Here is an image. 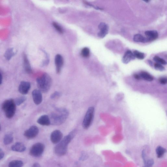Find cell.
<instances>
[{
  "mask_svg": "<svg viewBox=\"0 0 167 167\" xmlns=\"http://www.w3.org/2000/svg\"><path fill=\"white\" fill-rule=\"evenodd\" d=\"M159 82L162 85H165L167 82V79L165 77H161L159 79Z\"/></svg>",
  "mask_w": 167,
  "mask_h": 167,
  "instance_id": "1f68e13d",
  "label": "cell"
},
{
  "mask_svg": "<svg viewBox=\"0 0 167 167\" xmlns=\"http://www.w3.org/2000/svg\"><path fill=\"white\" fill-rule=\"evenodd\" d=\"M95 111L93 107H90L87 111L82 123V126L85 129H88L91 126L94 118Z\"/></svg>",
  "mask_w": 167,
  "mask_h": 167,
  "instance_id": "5b68a950",
  "label": "cell"
},
{
  "mask_svg": "<svg viewBox=\"0 0 167 167\" xmlns=\"http://www.w3.org/2000/svg\"><path fill=\"white\" fill-rule=\"evenodd\" d=\"M55 60L56 72L59 73L61 72L63 65V58L61 55L57 54L55 57Z\"/></svg>",
  "mask_w": 167,
  "mask_h": 167,
  "instance_id": "7c38bea8",
  "label": "cell"
},
{
  "mask_svg": "<svg viewBox=\"0 0 167 167\" xmlns=\"http://www.w3.org/2000/svg\"><path fill=\"white\" fill-rule=\"evenodd\" d=\"M142 156L143 160L144 163L147 160L146 153L145 151L144 150H143L142 151Z\"/></svg>",
  "mask_w": 167,
  "mask_h": 167,
  "instance_id": "d6a6232c",
  "label": "cell"
},
{
  "mask_svg": "<svg viewBox=\"0 0 167 167\" xmlns=\"http://www.w3.org/2000/svg\"><path fill=\"white\" fill-rule=\"evenodd\" d=\"M45 149V146L41 143H37L33 145L30 151V155L35 157L42 156Z\"/></svg>",
  "mask_w": 167,
  "mask_h": 167,
  "instance_id": "8992f818",
  "label": "cell"
},
{
  "mask_svg": "<svg viewBox=\"0 0 167 167\" xmlns=\"http://www.w3.org/2000/svg\"><path fill=\"white\" fill-rule=\"evenodd\" d=\"M62 132L59 130H55L51 133L50 140L54 144H58L61 141L63 137Z\"/></svg>",
  "mask_w": 167,
  "mask_h": 167,
  "instance_id": "ba28073f",
  "label": "cell"
},
{
  "mask_svg": "<svg viewBox=\"0 0 167 167\" xmlns=\"http://www.w3.org/2000/svg\"><path fill=\"white\" fill-rule=\"evenodd\" d=\"M39 129L36 126H32L30 128L26 131L24 133V136L28 139L35 138L38 134Z\"/></svg>",
  "mask_w": 167,
  "mask_h": 167,
  "instance_id": "52a82bcc",
  "label": "cell"
},
{
  "mask_svg": "<svg viewBox=\"0 0 167 167\" xmlns=\"http://www.w3.org/2000/svg\"><path fill=\"white\" fill-rule=\"evenodd\" d=\"M53 25L55 29L60 33H63V29L56 22H54L53 23Z\"/></svg>",
  "mask_w": 167,
  "mask_h": 167,
  "instance_id": "f546056e",
  "label": "cell"
},
{
  "mask_svg": "<svg viewBox=\"0 0 167 167\" xmlns=\"http://www.w3.org/2000/svg\"><path fill=\"white\" fill-rule=\"evenodd\" d=\"M134 77L135 79L137 80H140L141 79L139 75H138V74H135L134 75Z\"/></svg>",
  "mask_w": 167,
  "mask_h": 167,
  "instance_id": "e575fe53",
  "label": "cell"
},
{
  "mask_svg": "<svg viewBox=\"0 0 167 167\" xmlns=\"http://www.w3.org/2000/svg\"><path fill=\"white\" fill-rule=\"evenodd\" d=\"M76 133L77 131L73 130L57 144L54 149V152L57 156H62L66 154L68 145L76 135Z\"/></svg>",
  "mask_w": 167,
  "mask_h": 167,
  "instance_id": "6da1fadb",
  "label": "cell"
},
{
  "mask_svg": "<svg viewBox=\"0 0 167 167\" xmlns=\"http://www.w3.org/2000/svg\"><path fill=\"white\" fill-rule=\"evenodd\" d=\"M144 164V165L143 167H152L154 164V161L151 159L147 160Z\"/></svg>",
  "mask_w": 167,
  "mask_h": 167,
  "instance_id": "83f0119b",
  "label": "cell"
},
{
  "mask_svg": "<svg viewBox=\"0 0 167 167\" xmlns=\"http://www.w3.org/2000/svg\"><path fill=\"white\" fill-rule=\"evenodd\" d=\"M133 53L135 57L139 59L142 60L145 58L144 54L143 53L140 52L137 50H135L133 52Z\"/></svg>",
  "mask_w": 167,
  "mask_h": 167,
  "instance_id": "cb8c5ba5",
  "label": "cell"
},
{
  "mask_svg": "<svg viewBox=\"0 0 167 167\" xmlns=\"http://www.w3.org/2000/svg\"><path fill=\"white\" fill-rule=\"evenodd\" d=\"M33 101L37 105L41 104L43 101L42 92L39 90H33L32 93Z\"/></svg>",
  "mask_w": 167,
  "mask_h": 167,
  "instance_id": "30bf717a",
  "label": "cell"
},
{
  "mask_svg": "<svg viewBox=\"0 0 167 167\" xmlns=\"http://www.w3.org/2000/svg\"><path fill=\"white\" fill-rule=\"evenodd\" d=\"M2 109L7 118H12L15 115L16 110V104L14 100L11 99L6 100L2 104Z\"/></svg>",
  "mask_w": 167,
  "mask_h": 167,
  "instance_id": "277c9868",
  "label": "cell"
},
{
  "mask_svg": "<svg viewBox=\"0 0 167 167\" xmlns=\"http://www.w3.org/2000/svg\"><path fill=\"white\" fill-rule=\"evenodd\" d=\"M82 56L85 58L88 57L90 55V50L88 48H84L82 50L81 52Z\"/></svg>",
  "mask_w": 167,
  "mask_h": 167,
  "instance_id": "4316f807",
  "label": "cell"
},
{
  "mask_svg": "<svg viewBox=\"0 0 167 167\" xmlns=\"http://www.w3.org/2000/svg\"><path fill=\"white\" fill-rule=\"evenodd\" d=\"M23 165V162L21 160H14L9 163L8 167H22Z\"/></svg>",
  "mask_w": 167,
  "mask_h": 167,
  "instance_id": "44dd1931",
  "label": "cell"
},
{
  "mask_svg": "<svg viewBox=\"0 0 167 167\" xmlns=\"http://www.w3.org/2000/svg\"><path fill=\"white\" fill-rule=\"evenodd\" d=\"M166 152V149L161 146H158L156 150V152L158 158L163 157Z\"/></svg>",
  "mask_w": 167,
  "mask_h": 167,
  "instance_id": "d6986e66",
  "label": "cell"
},
{
  "mask_svg": "<svg viewBox=\"0 0 167 167\" xmlns=\"http://www.w3.org/2000/svg\"><path fill=\"white\" fill-rule=\"evenodd\" d=\"M1 124H0V131H1Z\"/></svg>",
  "mask_w": 167,
  "mask_h": 167,
  "instance_id": "74e56055",
  "label": "cell"
},
{
  "mask_svg": "<svg viewBox=\"0 0 167 167\" xmlns=\"http://www.w3.org/2000/svg\"><path fill=\"white\" fill-rule=\"evenodd\" d=\"M98 28L100 30L98 34L99 37L103 38L108 34L109 26L106 23L104 22L100 23L98 26Z\"/></svg>",
  "mask_w": 167,
  "mask_h": 167,
  "instance_id": "9c48e42d",
  "label": "cell"
},
{
  "mask_svg": "<svg viewBox=\"0 0 167 167\" xmlns=\"http://www.w3.org/2000/svg\"><path fill=\"white\" fill-rule=\"evenodd\" d=\"M139 75L141 77V78H142L148 81H151L154 79L153 77L148 72H146L142 71L140 72Z\"/></svg>",
  "mask_w": 167,
  "mask_h": 167,
  "instance_id": "e0dca14e",
  "label": "cell"
},
{
  "mask_svg": "<svg viewBox=\"0 0 167 167\" xmlns=\"http://www.w3.org/2000/svg\"><path fill=\"white\" fill-rule=\"evenodd\" d=\"M37 122L43 126H48L51 124L50 118L47 115L41 116L38 119Z\"/></svg>",
  "mask_w": 167,
  "mask_h": 167,
  "instance_id": "2e32d148",
  "label": "cell"
},
{
  "mask_svg": "<svg viewBox=\"0 0 167 167\" xmlns=\"http://www.w3.org/2000/svg\"><path fill=\"white\" fill-rule=\"evenodd\" d=\"M61 96V93L58 91H55L51 95V98L52 99H55Z\"/></svg>",
  "mask_w": 167,
  "mask_h": 167,
  "instance_id": "4dcf8cb0",
  "label": "cell"
},
{
  "mask_svg": "<svg viewBox=\"0 0 167 167\" xmlns=\"http://www.w3.org/2000/svg\"><path fill=\"white\" fill-rule=\"evenodd\" d=\"M145 33L148 42L155 40L158 37V33L155 30L146 31Z\"/></svg>",
  "mask_w": 167,
  "mask_h": 167,
  "instance_id": "4fadbf2b",
  "label": "cell"
},
{
  "mask_svg": "<svg viewBox=\"0 0 167 167\" xmlns=\"http://www.w3.org/2000/svg\"><path fill=\"white\" fill-rule=\"evenodd\" d=\"M2 76L1 73H0V85H1L2 84Z\"/></svg>",
  "mask_w": 167,
  "mask_h": 167,
  "instance_id": "8d00e7d4",
  "label": "cell"
},
{
  "mask_svg": "<svg viewBox=\"0 0 167 167\" xmlns=\"http://www.w3.org/2000/svg\"><path fill=\"white\" fill-rule=\"evenodd\" d=\"M36 82L39 90L45 93L50 90L52 81L50 76L48 73H44L37 79Z\"/></svg>",
  "mask_w": 167,
  "mask_h": 167,
  "instance_id": "3957f363",
  "label": "cell"
},
{
  "mask_svg": "<svg viewBox=\"0 0 167 167\" xmlns=\"http://www.w3.org/2000/svg\"><path fill=\"white\" fill-rule=\"evenodd\" d=\"M5 155V153L0 148V160L2 159Z\"/></svg>",
  "mask_w": 167,
  "mask_h": 167,
  "instance_id": "836d02e7",
  "label": "cell"
},
{
  "mask_svg": "<svg viewBox=\"0 0 167 167\" xmlns=\"http://www.w3.org/2000/svg\"><path fill=\"white\" fill-rule=\"evenodd\" d=\"M31 85L30 82L22 81L19 86V91L23 95H26L28 93L30 88Z\"/></svg>",
  "mask_w": 167,
  "mask_h": 167,
  "instance_id": "8fae6325",
  "label": "cell"
},
{
  "mask_svg": "<svg viewBox=\"0 0 167 167\" xmlns=\"http://www.w3.org/2000/svg\"><path fill=\"white\" fill-rule=\"evenodd\" d=\"M133 41L137 42H140L142 43H148V41L146 37L143 36L140 34H137L135 35L133 37Z\"/></svg>",
  "mask_w": 167,
  "mask_h": 167,
  "instance_id": "ac0fdd59",
  "label": "cell"
},
{
  "mask_svg": "<svg viewBox=\"0 0 167 167\" xmlns=\"http://www.w3.org/2000/svg\"><path fill=\"white\" fill-rule=\"evenodd\" d=\"M24 65L26 71L29 73L32 72V70L31 66L27 58L26 55L24 56Z\"/></svg>",
  "mask_w": 167,
  "mask_h": 167,
  "instance_id": "7402d4cb",
  "label": "cell"
},
{
  "mask_svg": "<svg viewBox=\"0 0 167 167\" xmlns=\"http://www.w3.org/2000/svg\"><path fill=\"white\" fill-rule=\"evenodd\" d=\"M32 167H41V166L39 163H36L33 164Z\"/></svg>",
  "mask_w": 167,
  "mask_h": 167,
  "instance_id": "d590c367",
  "label": "cell"
},
{
  "mask_svg": "<svg viewBox=\"0 0 167 167\" xmlns=\"http://www.w3.org/2000/svg\"><path fill=\"white\" fill-rule=\"evenodd\" d=\"M13 140H14V137L12 135L11 133H8L4 136L3 142L5 145H8L12 142Z\"/></svg>",
  "mask_w": 167,
  "mask_h": 167,
  "instance_id": "ffe728a7",
  "label": "cell"
},
{
  "mask_svg": "<svg viewBox=\"0 0 167 167\" xmlns=\"http://www.w3.org/2000/svg\"><path fill=\"white\" fill-rule=\"evenodd\" d=\"M155 69L158 71H163L165 70V69L162 65L156 63L154 65Z\"/></svg>",
  "mask_w": 167,
  "mask_h": 167,
  "instance_id": "f1b7e54d",
  "label": "cell"
},
{
  "mask_svg": "<svg viewBox=\"0 0 167 167\" xmlns=\"http://www.w3.org/2000/svg\"><path fill=\"white\" fill-rule=\"evenodd\" d=\"M26 98L24 96L19 97L17 98L15 101L16 104L17 105H20L25 101Z\"/></svg>",
  "mask_w": 167,
  "mask_h": 167,
  "instance_id": "484cf974",
  "label": "cell"
},
{
  "mask_svg": "<svg viewBox=\"0 0 167 167\" xmlns=\"http://www.w3.org/2000/svg\"><path fill=\"white\" fill-rule=\"evenodd\" d=\"M135 57L133 53L130 50H128L125 53L122 58L123 62L125 64L129 63L131 60H134Z\"/></svg>",
  "mask_w": 167,
  "mask_h": 167,
  "instance_id": "5bb4252c",
  "label": "cell"
},
{
  "mask_svg": "<svg viewBox=\"0 0 167 167\" xmlns=\"http://www.w3.org/2000/svg\"><path fill=\"white\" fill-rule=\"evenodd\" d=\"M11 150L14 151L22 152L25 151L26 148L25 146L21 142H17L13 145L11 147Z\"/></svg>",
  "mask_w": 167,
  "mask_h": 167,
  "instance_id": "9a60e30c",
  "label": "cell"
},
{
  "mask_svg": "<svg viewBox=\"0 0 167 167\" xmlns=\"http://www.w3.org/2000/svg\"><path fill=\"white\" fill-rule=\"evenodd\" d=\"M69 115V112L64 108H58L52 112L50 118L51 123L54 125H60L66 121Z\"/></svg>",
  "mask_w": 167,
  "mask_h": 167,
  "instance_id": "7a4b0ae2",
  "label": "cell"
},
{
  "mask_svg": "<svg viewBox=\"0 0 167 167\" xmlns=\"http://www.w3.org/2000/svg\"><path fill=\"white\" fill-rule=\"evenodd\" d=\"M15 55V53L12 49H10L7 50L5 54V57L8 60H10L12 57Z\"/></svg>",
  "mask_w": 167,
  "mask_h": 167,
  "instance_id": "603a6c76",
  "label": "cell"
},
{
  "mask_svg": "<svg viewBox=\"0 0 167 167\" xmlns=\"http://www.w3.org/2000/svg\"><path fill=\"white\" fill-rule=\"evenodd\" d=\"M153 59L154 61H155L157 63L161 65H166L167 64V62L165 60L157 56H155L153 58Z\"/></svg>",
  "mask_w": 167,
  "mask_h": 167,
  "instance_id": "d4e9b609",
  "label": "cell"
}]
</instances>
